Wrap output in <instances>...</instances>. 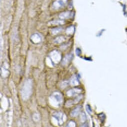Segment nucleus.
Listing matches in <instances>:
<instances>
[{
  "mask_svg": "<svg viewBox=\"0 0 127 127\" xmlns=\"http://www.w3.org/2000/svg\"><path fill=\"white\" fill-rule=\"evenodd\" d=\"M32 91V81L30 79L27 80L22 89L21 93L22 98L24 100H26L30 97Z\"/></svg>",
  "mask_w": 127,
  "mask_h": 127,
  "instance_id": "obj_1",
  "label": "nucleus"
},
{
  "mask_svg": "<svg viewBox=\"0 0 127 127\" xmlns=\"http://www.w3.org/2000/svg\"><path fill=\"white\" fill-rule=\"evenodd\" d=\"M67 0H56L53 4L52 7L55 10L59 9L66 5Z\"/></svg>",
  "mask_w": 127,
  "mask_h": 127,
  "instance_id": "obj_2",
  "label": "nucleus"
},
{
  "mask_svg": "<svg viewBox=\"0 0 127 127\" xmlns=\"http://www.w3.org/2000/svg\"><path fill=\"white\" fill-rule=\"evenodd\" d=\"M50 58L55 63H57L60 61L61 59V56L60 54L57 51H54L51 53Z\"/></svg>",
  "mask_w": 127,
  "mask_h": 127,
  "instance_id": "obj_3",
  "label": "nucleus"
},
{
  "mask_svg": "<svg viewBox=\"0 0 127 127\" xmlns=\"http://www.w3.org/2000/svg\"><path fill=\"white\" fill-rule=\"evenodd\" d=\"M31 39L32 41L35 44H37L40 42V41H41V38L40 36L37 34H35L32 35L31 37Z\"/></svg>",
  "mask_w": 127,
  "mask_h": 127,
  "instance_id": "obj_4",
  "label": "nucleus"
},
{
  "mask_svg": "<svg viewBox=\"0 0 127 127\" xmlns=\"http://www.w3.org/2000/svg\"><path fill=\"white\" fill-rule=\"evenodd\" d=\"M63 115L61 113H55L53 115V117L58 121V123L61 124L63 123Z\"/></svg>",
  "mask_w": 127,
  "mask_h": 127,
  "instance_id": "obj_5",
  "label": "nucleus"
},
{
  "mask_svg": "<svg viewBox=\"0 0 127 127\" xmlns=\"http://www.w3.org/2000/svg\"><path fill=\"white\" fill-rule=\"evenodd\" d=\"M72 15V13H71L70 12H66L64 13H62L60 14L59 16V17L61 19H68L69 18H71Z\"/></svg>",
  "mask_w": 127,
  "mask_h": 127,
  "instance_id": "obj_6",
  "label": "nucleus"
},
{
  "mask_svg": "<svg viewBox=\"0 0 127 127\" xmlns=\"http://www.w3.org/2000/svg\"><path fill=\"white\" fill-rule=\"evenodd\" d=\"M52 97H53V98L54 99L56 100V101L58 103V104H60L62 101V98L61 95L58 93H54Z\"/></svg>",
  "mask_w": 127,
  "mask_h": 127,
  "instance_id": "obj_7",
  "label": "nucleus"
},
{
  "mask_svg": "<svg viewBox=\"0 0 127 127\" xmlns=\"http://www.w3.org/2000/svg\"><path fill=\"white\" fill-rule=\"evenodd\" d=\"M81 90L80 89H72V90H69L67 94L69 96H73L74 95H77V94H78L80 91Z\"/></svg>",
  "mask_w": 127,
  "mask_h": 127,
  "instance_id": "obj_8",
  "label": "nucleus"
},
{
  "mask_svg": "<svg viewBox=\"0 0 127 127\" xmlns=\"http://www.w3.org/2000/svg\"><path fill=\"white\" fill-rule=\"evenodd\" d=\"M72 56L71 55H67L64 58V59H63V60L62 61V64L63 65H66L67 64H68L70 61V60L72 59Z\"/></svg>",
  "mask_w": 127,
  "mask_h": 127,
  "instance_id": "obj_9",
  "label": "nucleus"
},
{
  "mask_svg": "<svg viewBox=\"0 0 127 127\" xmlns=\"http://www.w3.org/2000/svg\"><path fill=\"white\" fill-rule=\"evenodd\" d=\"M80 109H81V108H80V106L79 107H77V108H76L75 109H74L71 113V115H72V116L73 117H75L76 116L78 115V114L79 113L80 111Z\"/></svg>",
  "mask_w": 127,
  "mask_h": 127,
  "instance_id": "obj_10",
  "label": "nucleus"
},
{
  "mask_svg": "<svg viewBox=\"0 0 127 127\" xmlns=\"http://www.w3.org/2000/svg\"><path fill=\"white\" fill-rule=\"evenodd\" d=\"M64 41H65L64 37L60 36V37H58L56 38L54 40V42L57 44H59L63 42H64Z\"/></svg>",
  "mask_w": 127,
  "mask_h": 127,
  "instance_id": "obj_11",
  "label": "nucleus"
},
{
  "mask_svg": "<svg viewBox=\"0 0 127 127\" xmlns=\"http://www.w3.org/2000/svg\"><path fill=\"white\" fill-rule=\"evenodd\" d=\"M74 32V27H70L66 30V34L68 35H71Z\"/></svg>",
  "mask_w": 127,
  "mask_h": 127,
  "instance_id": "obj_12",
  "label": "nucleus"
},
{
  "mask_svg": "<svg viewBox=\"0 0 127 127\" xmlns=\"http://www.w3.org/2000/svg\"><path fill=\"white\" fill-rule=\"evenodd\" d=\"M71 82L73 85H76L78 84V83H79L77 78L75 76H74L72 78V79L71 80Z\"/></svg>",
  "mask_w": 127,
  "mask_h": 127,
  "instance_id": "obj_13",
  "label": "nucleus"
},
{
  "mask_svg": "<svg viewBox=\"0 0 127 127\" xmlns=\"http://www.w3.org/2000/svg\"><path fill=\"white\" fill-rule=\"evenodd\" d=\"M62 30V29L61 28H59V29H53L52 30V33H53V34L54 35H56L57 34H58V33H59L60 32H61Z\"/></svg>",
  "mask_w": 127,
  "mask_h": 127,
  "instance_id": "obj_14",
  "label": "nucleus"
},
{
  "mask_svg": "<svg viewBox=\"0 0 127 127\" xmlns=\"http://www.w3.org/2000/svg\"><path fill=\"white\" fill-rule=\"evenodd\" d=\"M75 124L73 122H70L67 125L66 127H75Z\"/></svg>",
  "mask_w": 127,
  "mask_h": 127,
  "instance_id": "obj_15",
  "label": "nucleus"
},
{
  "mask_svg": "<svg viewBox=\"0 0 127 127\" xmlns=\"http://www.w3.org/2000/svg\"><path fill=\"white\" fill-rule=\"evenodd\" d=\"M86 117L85 114L84 113L82 114V116H81V120H82V121L84 122V121H85L86 120Z\"/></svg>",
  "mask_w": 127,
  "mask_h": 127,
  "instance_id": "obj_16",
  "label": "nucleus"
},
{
  "mask_svg": "<svg viewBox=\"0 0 127 127\" xmlns=\"http://www.w3.org/2000/svg\"><path fill=\"white\" fill-rule=\"evenodd\" d=\"M86 110H87V111H88V113H91V112H92V111H91V108H90V107H89V105H88L87 106H86Z\"/></svg>",
  "mask_w": 127,
  "mask_h": 127,
  "instance_id": "obj_17",
  "label": "nucleus"
},
{
  "mask_svg": "<svg viewBox=\"0 0 127 127\" xmlns=\"http://www.w3.org/2000/svg\"><path fill=\"white\" fill-rule=\"evenodd\" d=\"M80 127H88V126L87 124H85L83 125L82 126H81Z\"/></svg>",
  "mask_w": 127,
  "mask_h": 127,
  "instance_id": "obj_18",
  "label": "nucleus"
}]
</instances>
